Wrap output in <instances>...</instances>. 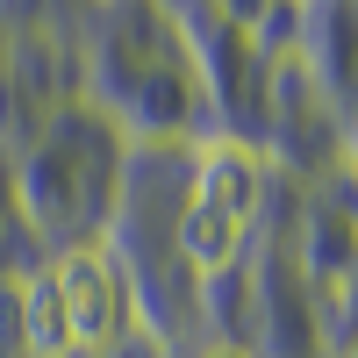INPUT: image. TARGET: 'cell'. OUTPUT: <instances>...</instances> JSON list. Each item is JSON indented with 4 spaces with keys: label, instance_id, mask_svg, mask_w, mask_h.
Returning <instances> with one entry per match:
<instances>
[{
    "label": "cell",
    "instance_id": "2",
    "mask_svg": "<svg viewBox=\"0 0 358 358\" xmlns=\"http://www.w3.org/2000/svg\"><path fill=\"white\" fill-rule=\"evenodd\" d=\"M57 287V308H65L72 351H115L129 330V273L115 265L108 244H72L57 251V265L43 273Z\"/></svg>",
    "mask_w": 358,
    "mask_h": 358
},
{
    "label": "cell",
    "instance_id": "4",
    "mask_svg": "<svg viewBox=\"0 0 358 358\" xmlns=\"http://www.w3.org/2000/svg\"><path fill=\"white\" fill-rule=\"evenodd\" d=\"M208 358H251L244 344H215V351H208Z\"/></svg>",
    "mask_w": 358,
    "mask_h": 358
},
{
    "label": "cell",
    "instance_id": "3",
    "mask_svg": "<svg viewBox=\"0 0 358 358\" xmlns=\"http://www.w3.org/2000/svg\"><path fill=\"white\" fill-rule=\"evenodd\" d=\"M22 344L36 358H72V330H65V308H57V287L50 280H29L22 287Z\"/></svg>",
    "mask_w": 358,
    "mask_h": 358
},
{
    "label": "cell",
    "instance_id": "1",
    "mask_svg": "<svg viewBox=\"0 0 358 358\" xmlns=\"http://www.w3.org/2000/svg\"><path fill=\"white\" fill-rule=\"evenodd\" d=\"M258 194H265V151L258 143L229 136V129L194 143V187H187V208H179V258L201 280H215L244 258Z\"/></svg>",
    "mask_w": 358,
    "mask_h": 358
}]
</instances>
